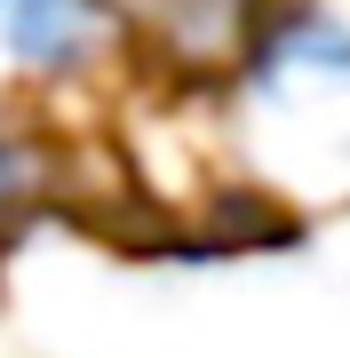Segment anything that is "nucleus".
<instances>
[{
  "instance_id": "f257e3e1",
  "label": "nucleus",
  "mask_w": 350,
  "mask_h": 358,
  "mask_svg": "<svg viewBox=\"0 0 350 358\" xmlns=\"http://www.w3.org/2000/svg\"><path fill=\"white\" fill-rule=\"evenodd\" d=\"M239 112L271 176H295L311 192H350V16L286 8L255 24Z\"/></svg>"
},
{
  "instance_id": "f03ea898",
  "label": "nucleus",
  "mask_w": 350,
  "mask_h": 358,
  "mask_svg": "<svg viewBox=\"0 0 350 358\" xmlns=\"http://www.w3.org/2000/svg\"><path fill=\"white\" fill-rule=\"evenodd\" d=\"M112 48V0H8L0 56L24 80H80Z\"/></svg>"
},
{
  "instance_id": "7ed1b4c3",
  "label": "nucleus",
  "mask_w": 350,
  "mask_h": 358,
  "mask_svg": "<svg viewBox=\"0 0 350 358\" xmlns=\"http://www.w3.org/2000/svg\"><path fill=\"white\" fill-rule=\"evenodd\" d=\"M0 8H8V0H0Z\"/></svg>"
}]
</instances>
